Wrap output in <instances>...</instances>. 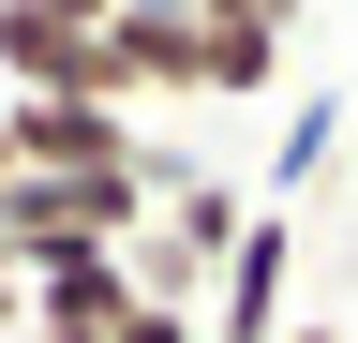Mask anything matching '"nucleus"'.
Wrapping results in <instances>:
<instances>
[{
  "mask_svg": "<svg viewBox=\"0 0 358 343\" xmlns=\"http://www.w3.org/2000/svg\"><path fill=\"white\" fill-rule=\"evenodd\" d=\"M15 284H30V328H75V343H105L134 298H150L134 254H45V269H15Z\"/></svg>",
  "mask_w": 358,
  "mask_h": 343,
  "instance_id": "4",
  "label": "nucleus"
},
{
  "mask_svg": "<svg viewBox=\"0 0 358 343\" xmlns=\"http://www.w3.org/2000/svg\"><path fill=\"white\" fill-rule=\"evenodd\" d=\"M0 135H15V180H179L120 105H0Z\"/></svg>",
  "mask_w": 358,
  "mask_h": 343,
  "instance_id": "2",
  "label": "nucleus"
},
{
  "mask_svg": "<svg viewBox=\"0 0 358 343\" xmlns=\"http://www.w3.org/2000/svg\"><path fill=\"white\" fill-rule=\"evenodd\" d=\"M239 224H254V180H179L150 194V239H134V284L164 298V314H194V298L224 284V254H239Z\"/></svg>",
  "mask_w": 358,
  "mask_h": 343,
  "instance_id": "1",
  "label": "nucleus"
},
{
  "mask_svg": "<svg viewBox=\"0 0 358 343\" xmlns=\"http://www.w3.org/2000/svg\"><path fill=\"white\" fill-rule=\"evenodd\" d=\"M105 343H194V314H164V298H134V314H120Z\"/></svg>",
  "mask_w": 358,
  "mask_h": 343,
  "instance_id": "6",
  "label": "nucleus"
},
{
  "mask_svg": "<svg viewBox=\"0 0 358 343\" xmlns=\"http://www.w3.org/2000/svg\"><path fill=\"white\" fill-rule=\"evenodd\" d=\"M343 135H358V105H343V90H299V105H284V135H268V180H254V194H268V209L313 194V180L343 164Z\"/></svg>",
  "mask_w": 358,
  "mask_h": 343,
  "instance_id": "5",
  "label": "nucleus"
},
{
  "mask_svg": "<svg viewBox=\"0 0 358 343\" xmlns=\"http://www.w3.org/2000/svg\"><path fill=\"white\" fill-rule=\"evenodd\" d=\"M15 328H30V284H15V269H0V343H15Z\"/></svg>",
  "mask_w": 358,
  "mask_h": 343,
  "instance_id": "8",
  "label": "nucleus"
},
{
  "mask_svg": "<svg viewBox=\"0 0 358 343\" xmlns=\"http://www.w3.org/2000/svg\"><path fill=\"white\" fill-rule=\"evenodd\" d=\"M343 105H358V75H343Z\"/></svg>",
  "mask_w": 358,
  "mask_h": 343,
  "instance_id": "9",
  "label": "nucleus"
},
{
  "mask_svg": "<svg viewBox=\"0 0 358 343\" xmlns=\"http://www.w3.org/2000/svg\"><path fill=\"white\" fill-rule=\"evenodd\" d=\"M30 15H60V30H105V15H120V0H30Z\"/></svg>",
  "mask_w": 358,
  "mask_h": 343,
  "instance_id": "7",
  "label": "nucleus"
},
{
  "mask_svg": "<svg viewBox=\"0 0 358 343\" xmlns=\"http://www.w3.org/2000/svg\"><path fill=\"white\" fill-rule=\"evenodd\" d=\"M284 284H299V224L254 209L239 254H224V284H209V314H194V343H268V328H284Z\"/></svg>",
  "mask_w": 358,
  "mask_h": 343,
  "instance_id": "3",
  "label": "nucleus"
}]
</instances>
